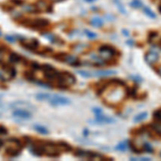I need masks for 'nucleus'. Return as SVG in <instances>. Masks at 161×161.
Returning a JSON list of instances; mask_svg holds the SVG:
<instances>
[{
  "label": "nucleus",
  "instance_id": "nucleus-1",
  "mask_svg": "<svg viewBox=\"0 0 161 161\" xmlns=\"http://www.w3.org/2000/svg\"><path fill=\"white\" fill-rule=\"evenodd\" d=\"M126 94H127V91H126L125 87L120 85V86L113 87L112 89L109 90L106 95H104L103 97L109 104H117L125 99Z\"/></svg>",
  "mask_w": 161,
  "mask_h": 161
},
{
  "label": "nucleus",
  "instance_id": "nucleus-2",
  "mask_svg": "<svg viewBox=\"0 0 161 161\" xmlns=\"http://www.w3.org/2000/svg\"><path fill=\"white\" fill-rule=\"evenodd\" d=\"M76 79L71 73L69 72H62V73H59L58 77L56 79L57 86L59 88H68V87L74 85Z\"/></svg>",
  "mask_w": 161,
  "mask_h": 161
},
{
  "label": "nucleus",
  "instance_id": "nucleus-3",
  "mask_svg": "<svg viewBox=\"0 0 161 161\" xmlns=\"http://www.w3.org/2000/svg\"><path fill=\"white\" fill-rule=\"evenodd\" d=\"M99 55L101 56V58L107 61V60H110L115 56L116 51L111 46H102L99 49Z\"/></svg>",
  "mask_w": 161,
  "mask_h": 161
},
{
  "label": "nucleus",
  "instance_id": "nucleus-4",
  "mask_svg": "<svg viewBox=\"0 0 161 161\" xmlns=\"http://www.w3.org/2000/svg\"><path fill=\"white\" fill-rule=\"evenodd\" d=\"M49 102L51 103L52 105H66V104H70V100L66 97H62V96H58V95H51L49 97Z\"/></svg>",
  "mask_w": 161,
  "mask_h": 161
},
{
  "label": "nucleus",
  "instance_id": "nucleus-5",
  "mask_svg": "<svg viewBox=\"0 0 161 161\" xmlns=\"http://www.w3.org/2000/svg\"><path fill=\"white\" fill-rule=\"evenodd\" d=\"M1 67H2V70L7 75L5 77L1 79L2 81H9V79H12L16 76V70L13 66H10L9 64H2Z\"/></svg>",
  "mask_w": 161,
  "mask_h": 161
},
{
  "label": "nucleus",
  "instance_id": "nucleus-6",
  "mask_svg": "<svg viewBox=\"0 0 161 161\" xmlns=\"http://www.w3.org/2000/svg\"><path fill=\"white\" fill-rule=\"evenodd\" d=\"M21 44L29 51H37V49L39 47V41L37 39H26V40L24 39V40H21Z\"/></svg>",
  "mask_w": 161,
  "mask_h": 161
},
{
  "label": "nucleus",
  "instance_id": "nucleus-7",
  "mask_svg": "<svg viewBox=\"0 0 161 161\" xmlns=\"http://www.w3.org/2000/svg\"><path fill=\"white\" fill-rule=\"evenodd\" d=\"M49 25V22L44 18H37V19H31L30 27L33 29H38V30H42V29L46 28Z\"/></svg>",
  "mask_w": 161,
  "mask_h": 161
},
{
  "label": "nucleus",
  "instance_id": "nucleus-8",
  "mask_svg": "<svg viewBox=\"0 0 161 161\" xmlns=\"http://www.w3.org/2000/svg\"><path fill=\"white\" fill-rule=\"evenodd\" d=\"M12 115L14 117L22 118V119H29L32 116L31 113L28 110H25V109H15V110L13 111Z\"/></svg>",
  "mask_w": 161,
  "mask_h": 161
},
{
  "label": "nucleus",
  "instance_id": "nucleus-9",
  "mask_svg": "<svg viewBox=\"0 0 161 161\" xmlns=\"http://www.w3.org/2000/svg\"><path fill=\"white\" fill-rule=\"evenodd\" d=\"M10 106L12 107V109H25V110H31V109H33V106L30 103L23 101V100L14 101L13 103H11Z\"/></svg>",
  "mask_w": 161,
  "mask_h": 161
},
{
  "label": "nucleus",
  "instance_id": "nucleus-10",
  "mask_svg": "<svg viewBox=\"0 0 161 161\" xmlns=\"http://www.w3.org/2000/svg\"><path fill=\"white\" fill-rule=\"evenodd\" d=\"M94 123H98V124H113L115 123V119H113L111 117H107L105 115H102V114H98L96 115V119L94 120Z\"/></svg>",
  "mask_w": 161,
  "mask_h": 161
},
{
  "label": "nucleus",
  "instance_id": "nucleus-11",
  "mask_svg": "<svg viewBox=\"0 0 161 161\" xmlns=\"http://www.w3.org/2000/svg\"><path fill=\"white\" fill-rule=\"evenodd\" d=\"M62 61L67 62V64H72V66H74V67H79V60L76 56H73V55H67V54H64Z\"/></svg>",
  "mask_w": 161,
  "mask_h": 161
},
{
  "label": "nucleus",
  "instance_id": "nucleus-12",
  "mask_svg": "<svg viewBox=\"0 0 161 161\" xmlns=\"http://www.w3.org/2000/svg\"><path fill=\"white\" fill-rule=\"evenodd\" d=\"M145 60L148 64L153 66V64H155L159 60L158 54L155 53V52H149V53H147L145 55Z\"/></svg>",
  "mask_w": 161,
  "mask_h": 161
},
{
  "label": "nucleus",
  "instance_id": "nucleus-13",
  "mask_svg": "<svg viewBox=\"0 0 161 161\" xmlns=\"http://www.w3.org/2000/svg\"><path fill=\"white\" fill-rule=\"evenodd\" d=\"M21 154V149L16 148L14 146H9L5 148V155L10 158H14V157H17L18 155Z\"/></svg>",
  "mask_w": 161,
  "mask_h": 161
},
{
  "label": "nucleus",
  "instance_id": "nucleus-14",
  "mask_svg": "<svg viewBox=\"0 0 161 161\" xmlns=\"http://www.w3.org/2000/svg\"><path fill=\"white\" fill-rule=\"evenodd\" d=\"M74 155L79 158H83V159H92V155L94 154L90 153L88 151H82V149H77L75 151Z\"/></svg>",
  "mask_w": 161,
  "mask_h": 161
},
{
  "label": "nucleus",
  "instance_id": "nucleus-15",
  "mask_svg": "<svg viewBox=\"0 0 161 161\" xmlns=\"http://www.w3.org/2000/svg\"><path fill=\"white\" fill-rule=\"evenodd\" d=\"M9 60H10L11 64H18V62H21L22 60H23V57H22L21 55H18L17 53L12 52V53H10V55H9Z\"/></svg>",
  "mask_w": 161,
  "mask_h": 161
},
{
  "label": "nucleus",
  "instance_id": "nucleus-16",
  "mask_svg": "<svg viewBox=\"0 0 161 161\" xmlns=\"http://www.w3.org/2000/svg\"><path fill=\"white\" fill-rule=\"evenodd\" d=\"M36 7H37V9H38V11H42V12L49 10V3L46 2V1H44V0H39L38 2H37Z\"/></svg>",
  "mask_w": 161,
  "mask_h": 161
},
{
  "label": "nucleus",
  "instance_id": "nucleus-17",
  "mask_svg": "<svg viewBox=\"0 0 161 161\" xmlns=\"http://www.w3.org/2000/svg\"><path fill=\"white\" fill-rule=\"evenodd\" d=\"M90 60L92 61L94 64H97V66H103L105 64L104 59L101 58V56H97L96 54H91V57H90Z\"/></svg>",
  "mask_w": 161,
  "mask_h": 161
},
{
  "label": "nucleus",
  "instance_id": "nucleus-18",
  "mask_svg": "<svg viewBox=\"0 0 161 161\" xmlns=\"http://www.w3.org/2000/svg\"><path fill=\"white\" fill-rule=\"evenodd\" d=\"M94 74L96 75V76H110V75L112 74H116V71H112V70H101V71H97L95 72Z\"/></svg>",
  "mask_w": 161,
  "mask_h": 161
},
{
  "label": "nucleus",
  "instance_id": "nucleus-19",
  "mask_svg": "<svg viewBox=\"0 0 161 161\" xmlns=\"http://www.w3.org/2000/svg\"><path fill=\"white\" fill-rule=\"evenodd\" d=\"M8 143H10L12 146H14V147H16V148H19L22 149L23 148V143H22L21 141L18 140V139H15V138H11L8 140Z\"/></svg>",
  "mask_w": 161,
  "mask_h": 161
},
{
  "label": "nucleus",
  "instance_id": "nucleus-20",
  "mask_svg": "<svg viewBox=\"0 0 161 161\" xmlns=\"http://www.w3.org/2000/svg\"><path fill=\"white\" fill-rule=\"evenodd\" d=\"M87 44H84V43H77V44H75L74 46H73V51L75 52V53H79V54H81V53H84V51H85V49L87 47Z\"/></svg>",
  "mask_w": 161,
  "mask_h": 161
},
{
  "label": "nucleus",
  "instance_id": "nucleus-21",
  "mask_svg": "<svg viewBox=\"0 0 161 161\" xmlns=\"http://www.w3.org/2000/svg\"><path fill=\"white\" fill-rule=\"evenodd\" d=\"M90 24H91V26H94V27H101V26L103 25V22H102V19H101L100 17L96 16V17H92L91 18Z\"/></svg>",
  "mask_w": 161,
  "mask_h": 161
},
{
  "label": "nucleus",
  "instance_id": "nucleus-22",
  "mask_svg": "<svg viewBox=\"0 0 161 161\" xmlns=\"http://www.w3.org/2000/svg\"><path fill=\"white\" fill-rule=\"evenodd\" d=\"M24 77H25L27 81H29V82H36V77H34V74H33V70L32 71L24 72Z\"/></svg>",
  "mask_w": 161,
  "mask_h": 161
},
{
  "label": "nucleus",
  "instance_id": "nucleus-23",
  "mask_svg": "<svg viewBox=\"0 0 161 161\" xmlns=\"http://www.w3.org/2000/svg\"><path fill=\"white\" fill-rule=\"evenodd\" d=\"M33 129L37 131V132L41 133V134H47L49 133V130L43 127V126H40V125H33Z\"/></svg>",
  "mask_w": 161,
  "mask_h": 161
},
{
  "label": "nucleus",
  "instance_id": "nucleus-24",
  "mask_svg": "<svg viewBox=\"0 0 161 161\" xmlns=\"http://www.w3.org/2000/svg\"><path fill=\"white\" fill-rule=\"evenodd\" d=\"M51 95L49 94H44V92H41V94H37L36 98L39 100V101H49Z\"/></svg>",
  "mask_w": 161,
  "mask_h": 161
},
{
  "label": "nucleus",
  "instance_id": "nucleus-25",
  "mask_svg": "<svg viewBox=\"0 0 161 161\" xmlns=\"http://www.w3.org/2000/svg\"><path fill=\"white\" fill-rule=\"evenodd\" d=\"M146 117H147V113L146 112L140 113V114H138L136 117L133 118V121H134V123H140V121H143Z\"/></svg>",
  "mask_w": 161,
  "mask_h": 161
},
{
  "label": "nucleus",
  "instance_id": "nucleus-26",
  "mask_svg": "<svg viewBox=\"0 0 161 161\" xmlns=\"http://www.w3.org/2000/svg\"><path fill=\"white\" fill-rule=\"evenodd\" d=\"M153 129H154V131L157 133V134L161 136V121H160V120H158L157 123L153 124Z\"/></svg>",
  "mask_w": 161,
  "mask_h": 161
},
{
  "label": "nucleus",
  "instance_id": "nucleus-27",
  "mask_svg": "<svg viewBox=\"0 0 161 161\" xmlns=\"http://www.w3.org/2000/svg\"><path fill=\"white\" fill-rule=\"evenodd\" d=\"M23 9L26 11V12H37L38 9H37L36 5H32V4H23Z\"/></svg>",
  "mask_w": 161,
  "mask_h": 161
},
{
  "label": "nucleus",
  "instance_id": "nucleus-28",
  "mask_svg": "<svg viewBox=\"0 0 161 161\" xmlns=\"http://www.w3.org/2000/svg\"><path fill=\"white\" fill-rule=\"evenodd\" d=\"M143 12H144V14H146V15L148 16V17L156 18V14H155V13H154L149 8H147V7H144V8H143Z\"/></svg>",
  "mask_w": 161,
  "mask_h": 161
},
{
  "label": "nucleus",
  "instance_id": "nucleus-29",
  "mask_svg": "<svg viewBox=\"0 0 161 161\" xmlns=\"http://www.w3.org/2000/svg\"><path fill=\"white\" fill-rule=\"evenodd\" d=\"M128 147H129L128 142H121V143H119L116 146V149H117V151H126Z\"/></svg>",
  "mask_w": 161,
  "mask_h": 161
},
{
  "label": "nucleus",
  "instance_id": "nucleus-30",
  "mask_svg": "<svg viewBox=\"0 0 161 161\" xmlns=\"http://www.w3.org/2000/svg\"><path fill=\"white\" fill-rule=\"evenodd\" d=\"M143 149L146 151V153H153L154 151V148H153V146L151 145L149 143H147V142H145V144H144V147Z\"/></svg>",
  "mask_w": 161,
  "mask_h": 161
},
{
  "label": "nucleus",
  "instance_id": "nucleus-31",
  "mask_svg": "<svg viewBox=\"0 0 161 161\" xmlns=\"http://www.w3.org/2000/svg\"><path fill=\"white\" fill-rule=\"evenodd\" d=\"M131 7H133V8H136V9H139V8H141V7H142V2H141L140 0H132V1H131Z\"/></svg>",
  "mask_w": 161,
  "mask_h": 161
},
{
  "label": "nucleus",
  "instance_id": "nucleus-32",
  "mask_svg": "<svg viewBox=\"0 0 161 161\" xmlns=\"http://www.w3.org/2000/svg\"><path fill=\"white\" fill-rule=\"evenodd\" d=\"M85 33H86V36L89 39H96L97 38V34H96L95 32L90 31V30H85Z\"/></svg>",
  "mask_w": 161,
  "mask_h": 161
},
{
  "label": "nucleus",
  "instance_id": "nucleus-33",
  "mask_svg": "<svg viewBox=\"0 0 161 161\" xmlns=\"http://www.w3.org/2000/svg\"><path fill=\"white\" fill-rule=\"evenodd\" d=\"M8 134V129L3 125H0V136H7Z\"/></svg>",
  "mask_w": 161,
  "mask_h": 161
},
{
  "label": "nucleus",
  "instance_id": "nucleus-34",
  "mask_svg": "<svg viewBox=\"0 0 161 161\" xmlns=\"http://www.w3.org/2000/svg\"><path fill=\"white\" fill-rule=\"evenodd\" d=\"M30 67L32 70H41V66H40L38 62H31Z\"/></svg>",
  "mask_w": 161,
  "mask_h": 161
},
{
  "label": "nucleus",
  "instance_id": "nucleus-35",
  "mask_svg": "<svg viewBox=\"0 0 161 161\" xmlns=\"http://www.w3.org/2000/svg\"><path fill=\"white\" fill-rule=\"evenodd\" d=\"M114 1H115L116 2V4H117V8L119 9V11L121 13H124V14H125L126 13V11H125V9H124V7H123V4H121V3L119 2V1H117V0H114Z\"/></svg>",
  "mask_w": 161,
  "mask_h": 161
},
{
  "label": "nucleus",
  "instance_id": "nucleus-36",
  "mask_svg": "<svg viewBox=\"0 0 161 161\" xmlns=\"http://www.w3.org/2000/svg\"><path fill=\"white\" fill-rule=\"evenodd\" d=\"M77 73H79V75L84 76V77H90V76H91V73H89V72H86V71H77Z\"/></svg>",
  "mask_w": 161,
  "mask_h": 161
},
{
  "label": "nucleus",
  "instance_id": "nucleus-37",
  "mask_svg": "<svg viewBox=\"0 0 161 161\" xmlns=\"http://www.w3.org/2000/svg\"><path fill=\"white\" fill-rule=\"evenodd\" d=\"M5 40L9 42H11V43H14L15 42V37L13 36H5Z\"/></svg>",
  "mask_w": 161,
  "mask_h": 161
},
{
  "label": "nucleus",
  "instance_id": "nucleus-38",
  "mask_svg": "<svg viewBox=\"0 0 161 161\" xmlns=\"http://www.w3.org/2000/svg\"><path fill=\"white\" fill-rule=\"evenodd\" d=\"M92 112L95 113L96 115H98V114H102V110L99 109V107H95V109H92Z\"/></svg>",
  "mask_w": 161,
  "mask_h": 161
},
{
  "label": "nucleus",
  "instance_id": "nucleus-39",
  "mask_svg": "<svg viewBox=\"0 0 161 161\" xmlns=\"http://www.w3.org/2000/svg\"><path fill=\"white\" fill-rule=\"evenodd\" d=\"M12 2L15 5H23V0H12Z\"/></svg>",
  "mask_w": 161,
  "mask_h": 161
},
{
  "label": "nucleus",
  "instance_id": "nucleus-40",
  "mask_svg": "<svg viewBox=\"0 0 161 161\" xmlns=\"http://www.w3.org/2000/svg\"><path fill=\"white\" fill-rule=\"evenodd\" d=\"M155 116H156L157 119L160 120V121H161V111H158V112L155 113Z\"/></svg>",
  "mask_w": 161,
  "mask_h": 161
},
{
  "label": "nucleus",
  "instance_id": "nucleus-41",
  "mask_svg": "<svg viewBox=\"0 0 161 161\" xmlns=\"http://www.w3.org/2000/svg\"><path fill=\"white\" fill-rule=\"evenodd\" d=\"M123 33H124V36H129L128 30H126V29H124V30H123Z\"/></svg>",
  "mask_w": 161,
  "mask_h": 161
},
{
  "label": "nucleus",
  "instance_id": "nucleus-42",
  "mask_svg": "<svg viewBox=\"0 0 161 161\" xmlns=\"http://www.w3.org/2000/svg\"><path fill=\"white\" fill-rule=\"evenodd\" d=\"M1 60H2V51L0 49V62H1Z\"/></svg>",
  "mask_w": 161,
  "mask_h": 161
},
{
  "label": "nucleus",
  "instance_id": "nucleus-43",
  "mask_svg": "<svg viewBox=\"0 0 161 161\" xmlns=\"http://www.w3.org/2000/svg\"><path fill=\"white\" fill-rule=\"evenodd\" d=\"M157 71H158L159 75H160V76H161V67H159V68H158V70H157Z\"/></svg>",
  "mask_w": 161,
  "mask_h": 161
},
{
  "label": "nucleus",
  "instance_id": "nucleus-44",
  "mask_svg": "<svg viewBox=\"0 0 161 161\" xmlns=\"http://www.w3.org/2000/svg\"><path fill=\"white\" fill-rule=\"evenodd\" d=\"M2 146H3V142H2V141H1V140H0V148H1Z\"/></svg>",
  "mask_w": 161,
  "mask_h": 161
},
{
  "label": "nucleus",
  "instance_id": "nucleus-45",
  "mask_svg": "<svg viewBox=\"0 0 161 161\" xmlns=\"http://www.w3.org/2000/svg\"><path fill=\"white\" fill-rule=\"evenodd\" d=\"M52 1H61V0H52Z\"/></svg>",
  "mask_w": 161,
  "mask_h": 161
},
{
  "label": "nucleus",
  "instance_id": "nucleus-46",
  "mask_svg": "<svg viewBox=\"0 0 161 161\" xmlns=\"http://www.w3.org/2000/svg\"><path fill=\"white\" fill-rule=\"evenodd\" d=\"M86 1H94V0H86Z\"/></svg>",
  "mask_w": 161,
  "mask_h": 161
},
{
  "label": "nucleus",
  "instance_id": "nucleus-47",
  "mask_svg": "<svg viewBox=\"0 0 161 161\" xmlns=\"http://www.w3.org/2000/svg\"><path fill=\"white\" fill-rule=\"evenodd\" d=\"M0 36H1V32H0Z\"/></svg>",
  "mask_w": 161,
  "mask_h": 161
}]
</instances>
